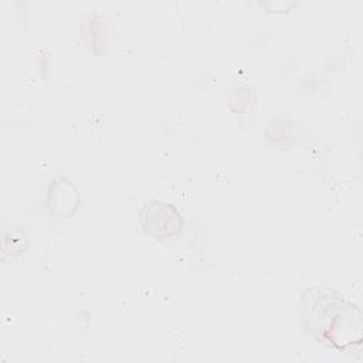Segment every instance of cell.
<instances>
[{
	"label": "cell",
	"mask_w": 363,
	"mask_h": 363,
	"mask_svg": "<svg viewBox=\"0 0 363 363\" xmlns=\"http://www.w3.org/2000/svg\"><path fill=\"white\" fill-rule=\"evenodd\" d=\"M143 228L155 235H172L182 227L177 211L164 203H150L142 211Z\"/></svg>",
	"instance_id": "6da1fadb"
}]
</instances>
